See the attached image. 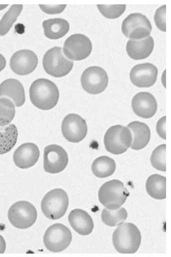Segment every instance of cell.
<instances>
[{
	"label": "cell",
	"instance_id": "7a4b0ae2",
	"mask_svg": "<svg viewBox=\"0 0 171 257\" xmlns=\"http://www.w3.org/2000/svg\"><path fill=\"white\" fill-rule=\"evenodd\" d=\"M141 240V233L138 227L130 222L120 225L112 235L114 247L122 254L136 253L140 248Z\"/></svg>",
	"mask_w": 171,
	"mask_h": 257
},
{
	"label": "cell",
	"instance_id": "ffe728a7",
	"mask_svg": "<svg viewBox=\"0 0 171 257\" xmlns=\"http://www.w3.org/2000/svg\"><path fill=\"white\" fill-rule=\"evenodd\" d=\"M3 96L12 100L16 107L24 105L26 101L24 85L16 79L5 80L0 84V97Z\"/></svg>",
	"mask_w": 171,
	"mask_h": 257
},
{
	"label": "cell",
	"instance_id": "30bf717a",
	"mask_svg": "<svg viewBox=\"0 0 171 257\" xmlns=\"http://www.w3.org/2000/svg\"><path fill=\"white\" fill-rule=\"evenodd\" d=\"M70 60L82 61L87 59L92 51L90 39L82 34H75L68 38L62 49Z\"/></svg>",
	"mask_w": 171,
	"mask_h": 257
},
{
	"label": "cell",
	"instance_id": "7c38bea8",
	"mask_svg": "<svg viewBox=\"0 0 171 257\" xmlns=\"http://www.w3.org/2000/svg\"><path fill=\"white\" fill-rule=\"evenodd\" d=\"M69 158L64 148L52 145L46 147L44 152V168L49 174H58L64 171Z\"/></svg>",
	"mask_w": 171,
	"mask_h": 257
},
{
	"label": "cell",
	"instance_id": "5bb4252c",
	"mask_svg": "<svg viewBox=\"0 0 171 257\" xmlns=\"http://www.w3.org/2000/svg\"><path fill=\"white\" fill-rule=\"evenodd\" d=\"M38 65L36 55L30 50L17 51L10 60L11 70L19 76L30 75L36 69Z\"/></svg>",
	"mask_w": 171,
	"mask_h": 257
},
{
	"label": "cell",
	"instance_id": "836d02e7",
	"mask_svg": "<svg viewBox=\"0 0 171 257\" xmlns=\"http://www.w3.org/2000/svg\"><path fill=\"white\" fill-rule=\"evenodd\" d=\"M6 248V243L4 237L0 235V254L4 253Z\"/></svg>",
	"mask_w": 171,
	"mask_h": 257
},
{
	"label": "cell",
	"instance_id": "d4e9b609",
	"mask_svg": "<svg viewBox=\"0 0 171 257\" xmlns=\"http://www.w3.org/2000/svg\"><path fill=\"white\" fill-rule=\"evenodd\" d=\"M91 169L96 178L104 179L112 176L116 170V163L112 158L102 156L94 160Z\"/></svg>",
	"mask_w": 171,
	"mask_h": 257
},
{
	"label": "cell",
	"instance_id": "4dcf8cb0",
	"mask_svg": "<svg viewBox=\"0 0 171 257\" xmlns=\"http://www.w3.org/2000/svg\"><path fill=\"white\" fill-rule=\"evenodd\" d=\"M166 5H164L156 11L154 15L156 26L159 30L164 32H166Z\"/></svg>",
	"mask_w": 171,
	"mask_h": 257
},
{
	"label": "cell",
	"instance_id": "603a6c76",
	"mask_svg": "<svg viewBox=\"0 0 171 257\" xmlns=\"http://www.w3.org/2000/svg\"><path fill=\"white\" fill-rule=\"evenodd\" d=\"M146 190L151 197L158 200L166 198V178L160 175L154 174L146 182Z\"/></svg>",
	"mask_w": 171,
	"mask_h": 257
},
{
	"label": "cell",
	"instance_id": "277c9868",
	"mask_svg": "<svg viewBox=\"0 0 171 257\" xmlns=\"http://www.w3.org/2000/svg\"><path fill=\"white\" fill-rule=\"evenodd\" d=\"M42 64L45 72L56 78L66 76L72 71L74 66L73 61L66 58L62 48L57 47L45 53Z\"/></svg>",
	"mask_w": 171,
	"mask_h": 257
},
{
	"label": "cell",
	"instance_id": "e0dca14e",
	"mask_svg": "<svg viewBox=\"0 0 171 257\" xmlns=\"http://www.w3.org/2000/svg\"><path fill=\"white\" fill-rule=\"evenodd\" d=\"M40 155L38 147L32 143L20 145L15 151L13 159L16 166L20 169H26L34 166Z\"/></svg>",
	"mask_w": 171,
	"mask_h": 257
},
{
	"label": "cell",
	"instance_id": "52a82bcc",
	"mask_svg": "<svg viewBox=\"0 0 171 257\" xmlns=\"http://www.w3.org/2000/svg\"><path fill=\"white\" fill-rule=\"evenodd\" d=\"M37 210L35 207L27 201H19L10 207L8 218L10 223L19 229H26L36 221Z\"/></svg>",
	"mask_w": 171,
	"mask_h": 257
},
{
	"label": "cell",
	"instance_id": "44dd1931",
	"mask_svg": "<svg viewBox=\"0 0 171 257\" xmlns=\"http://www.w3.org/2000/svg\"><path fill=\"white\" fill-rule=\"evenodd\" d=\"M130 130L132 136V144L130 148L135 151L144 149L150 140L151 132L148 125L140 121L130 123L127 127Z\"/></svg>",
	"mask_w": 171,
	"mask_h": 257
},
{
	"label": "cell",
	"instance_id": "4316f807",
	"mask_svg": "<svg viewBox=\"0 0 171 257\" xmlns=\"http://www.w3.org/2000/svg\"><path fill=\"white\" fill-rule=\"evenodd\" d=\"M22 5H14L10 8L0 21V36H4L9 32L14 23L20 16L22 10Z\"/></svg>",
	"mask_w": 171,
	"mask_h": 257
},
{
	"label": "cell",
	"instance_id": "4fadbf2b",
	"mask_svg": "<svg viewBox=\"0 0 171 257\" xmlns=\"http://www.w3.org/2000/svg\"><path fill=\"white\" fill-rule=\"evenodd\" d=\"M61 128L62 136L71 143L82 142L88 131L86 122L76 113L66 115L62 120Z\"/></svg>",
	"mask_w": 171,
	"mask_h": 257
},
{
	"label": "cell",
	"instance_id": "484cf974",
	"mask_svg": "<svg viewBox=\"0 0 171 257\" xmlns=\"http://www.w3.org/2000/svg\"><path fill=\"white\" fill-rule=\"evenodd\" d=\"M128 212L124 208L116 210L104 208L102 211L101 218L102 221L107 226L114 227L120 226L128 218Z\"/></svg>",
	"mask_w": 171,
	"mask_h": 257
},
{
	"label": "cell",
	"instance_id": "6da1fadb",
	"mask_svg": "<svg viewBox=\"0 0 171 257\" xmlns=\"http://www.w3.org/2000/svg\"><path fill=\"white\" fill-rule=\"evenodd\" d=\"M32 104L42 110L52 109L60 98V91L56 85L50 80L44 78L36 79L30 89Z\"/></svg>",
	"mask_w": 171,
	"mask_h": 257
},
{
	"label": "cell",
	"instance_id": "ac0fdd59",
	"mask_svg": "<svg viewBox=\"0 0 171 257\" xmlns=\"http://www.w3.org/2000/svg\"><path fill=\"white\" fill-rule=\"evenodd\" d=\"M68 220L73 229L79 235H88L94 230L92 218L88 213L82 209L72 210L68 216Z\"/></svg>",
	"mask_w": 171,
	"mask_h": 257
},
{
	"label": "cell",
	"instance_id": "d590c367",
	"mask_svg": "<svg viewBox=\"0 0 171 257\" xmlns=\"http://www.w3.org/2000/svg\"><path fill=\"white\" fill-rule=\"evenodd\" d=\"M8 5H0V11L6 8Z\"/></svg>",
	"mask_w": 171,
	"mask_h": 257
},
{
	"label": "cell",
	"instance_id": "5b68a950",
	"mask_svg": "<svg viewBox=\"0 0 171 257\" xmlns=\"http://www.w3.org/2000/svg\"><path fill=\"white\" fill-rule=\"evenodd\" d=\"M69 205L67 193L60 188L48 192L43 198L41 204L42 212L50 220H58L64 216Z\"/></svg>",
	"mask_w": 171,
	"mask_h": 257
},
{
	"label": "cell",
	"instance_id": "9c48e42d",
	"mask_svg": "<svg viewBox=\"0 0 171 257\" xmlns=\"http://www.w3.org/2000/svg\"><path fill=\"white\" fill-rule=\"evenodd\" d=\"M122 30L125 37L138 41L150 36L152 26L146 16L134 13L130 14L124 20Z\"/></svg>",
	"mask_w": 171,
	"mask_h": 257
},
{
	"label": "cell",
	"instance_id": "3957f363",
	"mask_svg": "<svg viewBox=\"0 0 171 257\" xmlns=\"http://www.w3.org/2000/svg\"><path fill=\"white\" fill-rule=\"evenodd\" d=\"M130 193L123 183L118 180L108 181L102 185L98 191L100 203L108 209L120 208L126 202Z\"/></svg>",
	"mask_w": 171,
	"mask_h": 257
},
{
	"label": "cell",
	"instance_id": "8fae6325",
	"mask_svg": "<svg viewBox=\"0 0 171 257\" xmlns=\"http://www.w3.org/2000/svg\"><path fill=\"white\" fill-rule=\"evenodd\" d=\"M109 78L106 71L100 67L86 68L82 74L81 83L83 89L89 94H100L106 90Z\"/></svg>",
	"mask_w": 171,
	"mask_h": 257
},
{
	"label": "cell",
	"instance_id": "e575fe53",
	"mask_svg": "<svg viewBox=\"0 0 171 257\" xmlns=\"http://www.w3.org/2000/svg\"><path fill=\"white\" fill-rule=\"evenodd\" d=\"M6 66V60L4 58V56L0 54V72H2Z\"/></svg>",
	"mask_w": 171,
	"mask_h": 257
},
{
	"label": "cell",
	"instance_id": "d6a6232c",
	"mask_svg": "<svg viewBox=\"0 0 171 257\" xmlns=\"http://www.w3.org/2000/svg\"><path fill=\"white\" fill-rule=\"evenodd\" d=\"M166 117L164 116L159 119L156 124L157 133L164 140H166Z\"/></svg>",
	"mask_w": 171,
	"mask_h": 257
},
{
	"label": "cell",
	"instance_id": "8992f818",
	"mask_svg": "<svg viewBox=\"0 0 171 257\" xmlns=\"http://www.w3.org/2000/svg\"><path fill=\"white\" fill-rule=\"evenodd\" d=\"M132 136L130 130L122 125H113L104 135L106 150L114 155L126 152L132 145Z\"/></svg>",
	"mask_w": 171,
	"mask_h": 257
},
{
	"label": "cell",
	"instance_id": "2e32d148",
	"mask_svg": "<svg viewBox=\"0 0 171 257\" xmlns=\"http://www.w3.org/2000/svg\"><path fill=\"white\" fill-rule=\"evenodd\" d=\"M131 105L136 115L142 118H152L156 115L158 109L155 97L148 92H140L135 95Z\"/></svg>",
	"mask_w": 171,
	"mask_h": 257
},
{
	"label": "cell",
	"instance_id": "cb8c5ba5",
	"mask_svg": "<svg viewBox=\"0 0 171 257\" xmlns=\"http://www.w3.org/2000/svg\"><path fill=\"white\" fill-rule=\"evenodd\" d=\"M18 136V130L14 124L0 127V155L6 154L13 149Z\"/></svg>",
	"mask_w": 171,
	"mask_h": 257
},
{
	"label": "cell",
	"instance_id": "1f68e13d",
	"mask_svg": "<svg viewBox=\"0 0 171 257\" xmlns=\"http://www.w3.org/2000/svg\"><path fill=\"white\" fill-rule=\"evenodd\" d=\"M66 5H40L39 7L43 12L48 15L60 14L64 12L66 7Z\"/></svg>",
	"mask_w": 171,
	"mask_h": 257
},
{
	"label": "cell",
	"instance_id": "83f0119b",
	"mask_svg": "<svg viewBox=\"0 0 171 257\" xmlns=\"http://www.w3.org/2000/svg\"><path fill=\"white\" fill-rule=\"evenodd\" d=\"M16 114L13 101L8 98H0V127H5L12 121Z\"/></svg>",
	"mask_w": 171,
	"mask_h": 257
},
{
	"label": "cell",
	"instance_id": "9a60e30c",
	"mask_svg": "<svg viewBox=\"0 0 171 257\" xmlns=\"http://www.w3.org/2000/svg\"><path fill=\"white\" fill-rule=\"evenodd\" d=\"M158 70L150 63L134 66L130 73L131 82L138 88H150L156 81Z\"/></svg>",
	"mask_w": 171,
	"mask_h": 257
},
{
	"label": "cell",
	"instance_id": "7402d4cb",
	"mask_svg": "<svg viewBox=\"0 0 171 257\" xmlns=\"http://www.w3.org/2000/svg\"><path fill=\"white\" fill-rule=\"evenodd\" d=\"M42 27L45 36L52 40L64 37L70 30L69 23L62 19L46 20L42 23Z\"/></svg>",
	"mask_w": 171,
	"mask_h": 257
},
{
	"label": "cell",
	"instance_id": "f546056e",
	"mask_svg": "<svg viewBox=\"0 0 171 257\" xmlns=\"http://www.w3.org/2000/svg\"><path fill=\"white\" fill-rule=\"evenodd\" d=\"M100 13L108 19H116L120 17L126 10V5H98Z\"/></svg>",
	"mask_w": 171,
	"mask_h": 257
},
{
	"label": "cell",
	"instance_id": "f1b7e54d",
	"mask_svg": "<svg viewBox=\"0 0 171 257\" xmlns=\"http://www.w3.org/2000/svg\"><path fill=\"white\" fill-rule=\"evenodd\" d=\"M166 145H162L156 148L152 153L150 162L152 166L158 170L166 171Z\"/></svg>",
	"mask_w": 171,
	"mask_h": 257
},
{
	"label": "cell",
	"instance_id": "d6986e66",
	"mask_svg": "<svg viewBox=\"0 0 171 257\" xmlns=\"http://www.w3.org/2000/svg\"><path fill=\"white\" fill-rule=\"evenodd\" d=\"M154 48V41L150 36L139 41L130 39L126 45V52L133 60H144L152 54Z\"/></svg>",
	"mask_w": 171,
	"mask_h": 257
},
{
	"label": "cell",
	"instance_id": "ba28073f",
	"mask_svg": "<svg viewBox=\"0 0 171 257\" xmlns=\"http://www.w3.org/2000/svg\"><path fill=\"white\" fill-rule=\"evenodd\" d=\"M72 241L70 228L62 224H54L46 231L44 243L50 252H60L69 247Z\"/></svg>",
	"mask_w": 171,
	"mask_h": 257
}]
</instances>
